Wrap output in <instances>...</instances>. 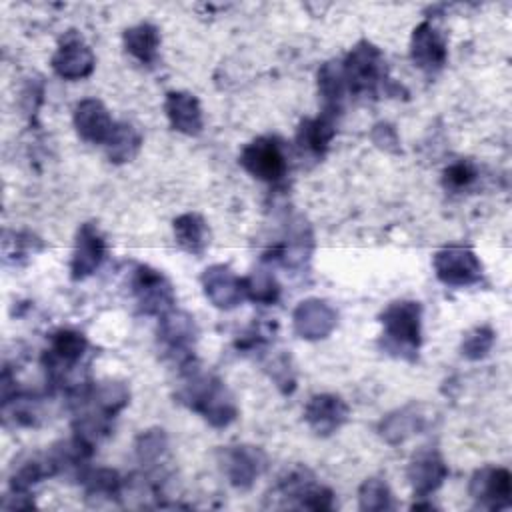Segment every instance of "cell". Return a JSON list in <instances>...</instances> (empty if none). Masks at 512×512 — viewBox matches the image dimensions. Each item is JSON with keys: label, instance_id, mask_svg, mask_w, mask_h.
<instances>
[{"label": "cell", "instance_id": "cell-31", "mask_svg": "<svg viewBox=\"0 0 512 512\" xmlns=\"http://www.w3.org/2000/svg\"><path fill=\"white\" fill-rule=\"evenodd\" d=\"M168 452V434L164 428H148L142 430L134 440V454L140 464L152 466L162 460V456Z\"/></svg>", "mask_w": 512, "mask_h": 512}, {"label": "cell", "instance_id": "cell-25", "mask_svg": "<svg viewBox=\"0 0 512 512\" xmlns=\"http://www.w3.org/2000/svg\"><path fill=\"white\" fill-rule=\"evenodd\" d=\"M130 402V388L126 382L122 380H100V382H92L88 396L76 404H88L92 408H96L98 412H102L108 418H114L118 412H122ZM74 406V408H76Z\"/></svg>", "mask_w": 512, "mask_h": 512}, {"label": "cell", "instance_id": "cell-39", "mask_svg": "<svg viewBox=\"0 0 512 512\" xmlns=\"http://www.w3.org/2000/svg\"><path fill=\"white\" fill-rule=\"evenodd\" d=\"M34 496L30 492H12L8 490V494L2 500V508L6 510H28L34 508Z\"/></svg>", "mask_w": 512, "mask_h": 512}, {"label": "cell", "instance_id": "cell-21", "mask_svg": "<svg viewBox=\"0 0 512 512\" xmlns=\"http://www.w3.org/2000/svg\"><path fill=\"white\" fill-rule=\"evenodd\" d=\"M428 426V414L422 404H408L386 414L378 424V434L384 442L396 446L406 442L410 436L422 432Z\"/></svg>", "mask_w": 512, "mask_h": 512}, {"label": "cell", "instance_id": "cell-27", "mask_svg": "<svg viewBox=\"0 0 512 512\" xmlns=\"http://www.w3.org/2000/svg\"><path fill=\"white\" fill-rule=\"evenodd\" d=\"M122 44L140 64H152L158 58L160 30L150 22H138L122 32Z\"/></svg>", "mask_w": 512, "mask_h": 512}, {"label": "cell", "instance_id": "cell-37", "mask_svg": "<svg viewBox=\"0 0 512 512\" xmlns=\"http://www.w3.org/2000/svg\"><path fill=\"white\" fill-rule=\"evenodd\" d=\"M270 326H262V324H254L250 326L238 340H236V348L240 352H262L268 342H270Z\"/></svg>", "mask_w": 512, "mask_h": 512}, {"label": "cell", "instance_id": "cell-9", "mask_svg": "<svg viewBox=\"0 0 512 512\" xmlns=\"http://www.w3.org/2000/svg\"><path fill=\"white\" fill-rule=\"evenodd\" d=\"M468 494L478 508L504 510L512 504V474L504 466H482L468 482Z\"/></svg>", "mask_w": 512, "mask_h": 512}, {"label": "cell", "instance_id": "cell-24", "mask_svg": "<svg viewBox=\"0 0 512 512\" xmlns=\"http://www.w3.org/2000/svg\"><path fill=\"white\" fill-rule=\"evenodd\" d=\"M172 232L176 244L194 256H202L210 246V226L206 218L198 212H184L174 218Z\"/></svg>", "mask_w": 512, "mask_h": 512}, {"label": "cell", "instance_id": "cell-1", "mask_svg": "<svg viewBox=\"0 0 512 512\" xmlns=\"http://www.w3.org/2000/svg\"><path fill=\"white\" fill-rule=\"evenodd\" d=\"M174 398L200 414L212 428H226L238 418V404L230 388L214 374L196 364L180 370V384Z\"/></svg>", "mask_w": 512, "mask_h": 512}, {"label": "cell", "instance_id": "cell-13", "mask_svg": "<svg viewBox=\"0 0 512 512\" xmlns=\"http://www.w3.org/2000/svg\"><path fill=\"white\" fill-rule=\"evenodd\" d=\"M106 258V240L92 222L78 226L70 256V278L74 282L92 276Z\"/></svg>", "mask_w": 512, "mask_h": 512}, {"label": "cell", "instance_id": "cell-30", "mask_svg": "<svg viewBox=\"0 0 512 512\" xmlns=\"http://www.w3.org/2000/svg\"><path fill=\"white\" fill-rule=\"evenodd\" d=\"M244 292H246L248 300H252L256 304L270 306V304L278 302L282 288L270 270L258 268L244 278Z\"/></svg>", "mask_w": 512, "mask_h": 512}, {"label": "cell", "instance_id": "cell-33", "mask_svg": "<svg viewBox=\"0 0 512 512\" xmlns=\"http://www.w3.org/2000/svg\"><path fill=\"white\" fill-rule=\"evenodd\" d=\"M494 342H496V332L490 326H486V324L474 326L472 330H468L464 334L462 344H460V352L466 360L476 362V360H482L490 354Z\"/></svg>", "mask_w": 512, "mask_h": 512}, {"label": "cell", "instance_id": "cell-28", "mask_svg": "<svg viewBox=\"0 0 512 512\" xmlns=\"http://www.w3.org/2000/svg\"><path fill=\"white\" fill-rule=\"evenodd\" d=\"M142 142V132L134 124L122 120L114 124L108 140L104 142V150L112 164H126L138 156Z\"/></svg>", "mask_w": 512, "mask_h": 512}, {"label": "cell", "instance_id": "cell-38", "mask_svg": "<svg viewBox=\"0 0 512 512\" xmlns=\"http://www.w3.org/2000/svg\"><path fill=\"white\" fill-rule=\"evenodd\" d=\"M370 138L372 142L380 148V150H386V152H400V138H398V132L392 124L388 122H378L372 126V132H370Z\"/></svg>", "mask_w": 512, "mask_h": 512}, {"label": "cell", "instance_id": "cell-40", "mask_svg": "<svg viewBox=\"0 0 512 512\" xmlns=\"http://www.w3.org/2000/svg\"><path fill=\"white\" fill-rule=\"evenodd\" d=\"M410 508H412V510H434L436 506L430 504V502H414Z\"/></svg>", "mask_w": 512, "mask_h": 512}, {"label": "cell", "instance_id": "cell-2", "mask_svg": "<svg viewBox=\"0 0 512 512\" xmlns=\"http://www.w3.org/2000/svg\"><path fill=\"white\" fill-rule=\"evenodd\" d=\"M342 70L348 86V94L378 98L380 94H396L402 86L394 84L388 76L384 52L370 40H360L342 60Z\"/></svg>", "mask_w": 512, "mask_h": 512}, {"label": "cell", "instance_id": "cell-17", "mask_svg": "<svg viewBox=\"0 0 512 512\" xmlns=\"http://www.w3.org/2000/svg\"><path fill=\"white\" fill-rule=\"evenodd\" d=\"M72 122L76 128V134L88 142V144H102L108 140L114 120L104 106L102 100L98 98H82L76 102L72 110Z\"/></svg>", "mask_w": 512, "mask_h": 512}, {"label": "cell", "instance_id": "cell-4", "mask_svg": "<svg viewBox=\"0 0 512 512\" xmlns=\"http://www.w3.org/2000/svg\"><path fill=\"white\" fill-rule=\"evenodd\" d=\"M158 344L166 360L174 362L178 370L196 364L194 350L198 342V326L192 314L186 310H168L158 322Z\"/></svg>", "mask_w": 512, "mask_h": 512}, {"label": "cell", "instance_id": "cell-20", "mask_svg": "<svg viewBox=\"0 0 512 512\" xmlns=\"http://www.w3.org/2000/svg\"><path fill=\"white\" fill-rule=\"evenodd\" d=\"M334 136H336V116L320 112L316 118H304L298 124L294 144L302 156L320 160L326 154Z\"/></svg>", "mask_w": 512, "mask_h": 512}, {"label": "cell", "instance_id": "cell-29", "mask_svg": "<svg viewBox=\"0 0 512 512\" xmlns=\"http://www.w3.org/2000/svg\"><path fill=\"white\" fill-rule=\"evenodd\" d=\"M52 466L48 462V456H30L24 462H20L18 466H14L12 474H10V490L12 492H32V488L46 480L52 478Z\"/></svg>", "mask_w": 512, "mask_h": 512}, {"label": "cell", "instance_id": "cell-19", "mask_svg": "<svg viewBox=\"0 0 512 512\" xmlns=\"http://www.w3.org/2000/svg\"><path fill=\"white\" fill-rule=\"evenodd\" d=\"M94 450V446L72 434L70 438L54 442L46 456L54 476H76V480H80L82 474L88 470L86 464L92 458Z\"/></svg>", "mask_w": 512, "mask_h": 512}, {"label": "cell", "instance_id": "cell-18", "mask_svg": "<svg viewBox=\"0 0 512 512\" xmlns=\"http://www.w3.org/2000/svg\"><path fill=\"white\" fill-rule=\"evenodd\" d=\"M164 112L172 130L198 136L204 130V112L200 100L188 90H170L164 98Z\"/></svg>", "mask_w": 512, "mask_h": 512}, {"label": "cell", "instance_id": "cell-8", "mask_svg": "<svg viewBox=\"0 0 512 512\" xmlns=\"http://www.w3.org/2000/svg\"><path fill=\"white\" fill-rule=\"evenodd\" d=\"M238 162L250 176L268 184L280 182L288 172V158L284 146L274 136H260L248 142L242 148Z\"/></svg>", "mask_w": 512, "mask_h": 512}, {"label": "cell", "instance_id": "cell-11", "mask_svg": "<svg viewBox=\"0 0 512 512\" xmlns=\"http://www.w3.org/2000/svg\"><path fill=\"white\" fill-rule=\"evenodd\" d=\"M410 60L418 70L426 74H436L444 68L448 60V40L434 22L424 20L412 30Z\"/></svg>", "mask_w": 512, "mask_h": 512}, {"label": "cell", "instance_id": "cell-16", "mask_svg": "<svg viewBox=\"0 0 512 512\" xmlns=\"http://www.w3.org/2000/svg\"><path fill=\"white\" fill-rule=\"evenodd\" d=\"M406 478L416 498H428L448 478V464L436 448L424 446L410 458Z\"/></svg>", "mask_w": 512, "mask_h": 512}, {"label": "cell", "instance_id": "cell-35", "mask_svg": "<svg viewBox=\"0 0 512 512\" xmlns=\"http://www.w3.org/2000/svg\"><path fill=\"white\" fill-rule=\"evenodd\" d=\"M478 180V168L472 160H456L442 172V184L450 192L468 190Z\"/></svg>", "mask_w": 512, "mask_h": 512}, {"label": "cell", "instance_id": "cell-10", "mask_svg": "<svg viewBox=\"0 0 512 512\" xmlns=\"http://www.w3.org/2000/svg\"><path fill=\"white\" fill-rule=\"evenodd\" d=\"M52 70L64 80H84L94 72L96 56L76 30H68L50 58Z\"/></svg>", "mask_w": 512, "mask_h": 512}, {"label": "cell", "instance_id": "cell-22", "mask_svg": "<svg viewBox=\"0 0 512 512\" xmlns=\"http://www.w3.org/2000/svg\"><path fill=\"white\" fill-rule=\"evenodd\" d=\"M312 246H314V240H312L310 226L304 220H298L288 230L286 238L266 252L264 260L280 262L286 268H302L312 254Z\"/></svg>", "mask_w": 512, "mask_h": 512}, {"label": "cell", "instance_id": "cell-32", "mask_svg": "<svg viewBox=\"0 0 512 512\" xmlns=\"http://www.w3.org/2000/svg\"><path fill=\"white\" fill-rule=\"evenodd\" d=\"M394 506L392 490L382 478H366L358 488V508L362 512H384Z\"/></svg>", "mask_w": 512, "mask_h": 512}, {"label": "cell", "instance_id": "cell-3", "mask_svg": "<svg viewBox=\"0 0 512 512\" xmlns=\"http://www.w3.org/2000/svg\"><path fill=\"white\" fill-rule=\"evenodd\" d=\"M378 320L384 352L414 362L422 346V304L418 300H394L380 312Z\"/></svg>", "mask_w": 512, "mask_h": 512}, {"label": "cell", "instance_id": "cell-7", "mask_svg": "<svg viewBox=\"0 0 512 512\" xmlns=\"http://www.w3.org/2000/svg\"><path fill=\"white\" fill-rule=\"evenodd\" d=\"M432 266L436 278L452 288L474 286L482 280L484 268L480 258L470 246L464 244H446L434 252Z\"/></svg>", "mask_w": 512, "mask_h": 512}, {"label": "cell", "instance_id": "cell-14", "mask_svg": "<svg viewBox=\"0 0 512 512\" xmlns=\"http://www.w3.org/2000/svg\"><path fill=\"white\" fill-rule=\"evenodd\" d=\"M338 326L336 308L322 298H306L292 312V328L304 340H324Z\"/></svg>", "mask_w": 512, "mask_h": 512}, {"label": "cell", "instance_id": "cell-36", "mask_svg": "<svg viewBox=\"0 0 512 512\" xmlns=\"http://www.w3.org/2000/svg\"><path fill=\"white\" fill-rule=\"evenodd\" d=\"M296 508L314 510V512H330L336 508V494L328 486L314 480L300 494Z\"/></svg>", "mask_w": 512, "mask_h": 512}, {"label": "cell", "instance_id": "cell-23", "mask_svg": "<svg viewBox=\"0 0 512 512\" xmlns=\"http://www.w3.org/2000/svg\"><path fill=\"white\" fill-rule=\"evenodd\" d=\"M318 94L322 100V112L338 118L348 96L342 60H328L318 68Z\"/></svg>", "mask_w": 512, "mask_h": 512}, {"label": "cell", "instance_id": "cell-5", "mask_svg": "<svg viewBox=\"0 0 512 512\" xmlns=\"http://www.w3.org/2000/svg\"><path fill=\"white\" fill-rule=\"evenodd\" d=\"M130 294L140 314L162 316L174 308L176 294L170 280L148 264H138L130 274Z\"/></svg>", "mask_w": 512, "mask_h": 512}, {"label": "cell", "instance_id": "cell-6", "mask_svg": "<svg viewBox=\"0 0 512 512\" xmlns=\"http://www.w3.org/2000/svg\"><path fill=\"white\" fill-rule=\"evenodd\" d=\"M216 460L230 482L238 490H248L266 472L268 456L254 444H230L216 450Z\"/></svg>", "mask_w": 512, "mask_h": 512}, {"label": "cell", "instance_id": "cell-12", "mask_svg": "<svg viewBox=\"0 0 512 512\" xmlns=\"http://www.w3.org/2000/svg\"><path fill=\"white\" fill-rule=\"evenodd\" d=\"M202 292L218 310H234L246 300L244 278H240L228 264H212L200 276Z\"/></svg>", "mask_w": 512, "mask_h": 512}, {"label": "cell", "instance_id": "cell-15", "mask_svg": "<svg viewBox=\"0 0 512 512\" xmlns=\"http://www.w3.org/2000/svg\"><path fill=\"white\" fill-rule=\"evenodd\" d=\"M350 418L348 402L332 392H322L310 396L304 406V422L316 436H332Z\"/></svg>", "mask_w": 512, "mask_h": 512}, {"label": "cell", "instance_id": "cell-26", "mask_svg": "<svg viewBox=\"0 0 512 512\" xmlns=\"http://www.w3.org/2000/svg\"><path fill=\"white\" fill-rule=\"evenodd\" d=\"M80 484L84 488L86 500H92L96 504L120 500L124 490V480L112 468H88L82 474Z\"/></svg>", "mask_w": 512, "mask_h": 512}, {"label": "cell", "instance_id": "cell-34", "mask_svg": "<svg viewBox=\"0 0 512 512\" xmlns=\"http://www.w3.org/2000/svg\"><path fill=\"white\" fill-rule=\"evenodd\" d=\"M264 370L270 376V380L274 382V386L284 396H288L296 390V374L292 368V360L286 352H276V354L268 356V360L264 362Z\"/></svg>", "mask_w": 512, "mask_h": 512}]
</instances>
